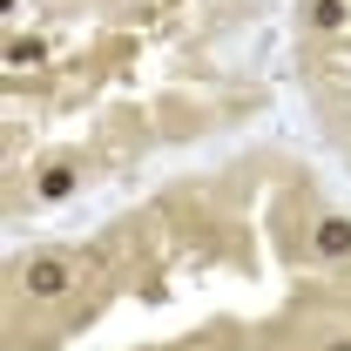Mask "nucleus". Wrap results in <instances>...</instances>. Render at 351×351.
Returning a JSON list of instances; mask_svg holds the SVG:
<instances>
[{
	"label": "nucleus",
	"mask_w": 351,
	"mask_h": 351,
	"mask_svg": "<svg viewBox=\"0 0 351 351\" xmlns=\"http://www.w3.org/2000/svg\"><path fill=\"white\" fill-rule=\"evenodd\" d=\"M21 291L34 298V304H54V298H68L75 291V263L61 257V250H41V257L21 263Z\"/></svg>",
	"instance_id": "f257e3e1"
},
{
	"label": "nucleus",
	"mask_w": 351,
	"mask_h": 351,
	"mask_svg": "<svg viewBox=\"0 0 351 351\" xmlns=\"http://www.w3.org/2000/svg\"><path fill=\"white\" fill-rule=\"evenodd\" d=\"M311 250H317V257H351V217H324L317 223V230H311Z\"/></svg>",
	"instance_id": "7ed1b4c3"
},
{
	"label": "nucleus",
	"mask_w": 351,
	"mask_h": 351,
	"mask_svg": "<svg viewBox=\"0 0 351 351\" xmlns=\"http://www.w3.org/2000/svg\"><path fill=\"white\" fill-rule=\"evenodd\" d=\"M34 61H47L41 34H14V41H7V68H34Z\"/></svg>",
	"instance_id": "39448f33"
},
{
	"label": "nucleus",
	"mask_w": 351,
	"mask_h": 351,
	"mask_svg": "<svg viewBox=\"0 0 351 351\" xmlns=\"http://www.w3.org/2000/svg\"><path fill=\"white\" fill-rule=\"evenodd\" d=\"M324 351H351V338H331V345H324Z\"/></svg>",
	"instance_id": "423d86ee"
},
{
	"label": "nucleus",
	"mask_w": 351,
	"mask_h": 351,
	"mask_svg": "<svg viewBox=\"0 0 351 351\" xmlns=\"http://www.w3.org/2000/svg\"><path fill=\"white\" fill-rule=\"evenodd\" d=\"M75 182H82V169H75L68 156H54V162L34 176V196H41V203H61V196H75Z\"/></svg>",
	"instance_id": "f03ea898"
},
{
	"label": "nucleus",
	"mask_w": 351,
	"mask_h": 351,
	"mask_svg": "<svg viewBox=\"0 0 351 351\" xmlns=\"http://www.w3.org/2000/svg\"><path fill=\"white\" fill-rule=\"evenodd\" d=\"M304 14H311L317 34H345V27H351V0H311Z\"/></svg>",
	"instance_id": "20e7f679"
}]
</instances>
